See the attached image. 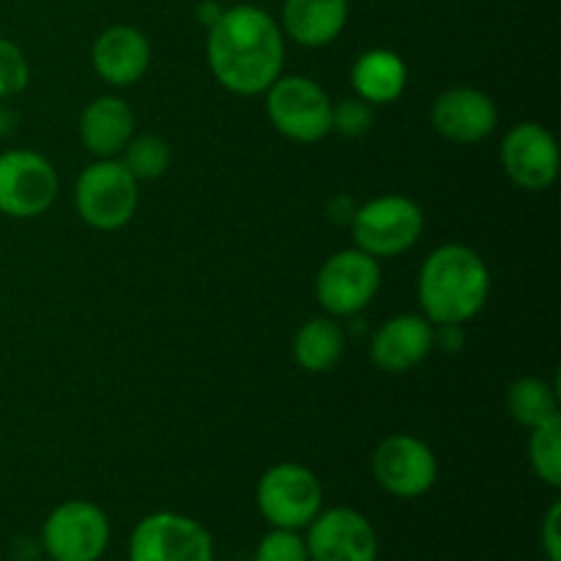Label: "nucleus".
Returning a JSON list of instances; mask_svg holds the SVG:
<instances>
[{
    "label": "nucleus",
    "instance_id": "nucleus-1",
    "mask_svg": "<svg viewBox=\"0 0 561 561\" xmlns=\"http://www.w3.org/2000/svg\"><path fill=\"white\" fill-rule=\"evenodd\" d=\"M206 55L208 69L225 91L239 96L266 93L283 75V27L261 5H233L208 27Z\"/></svg>",
    "mask_w": 561,
    "mask_h": 561
},
{
    "label": "nucleus",
    "instance_id": "nucleus-2",
    "mask_svg": "<svg viewBox=\"0 0 561 561\" xmlns=\"http://www.w3.org/2000/svg\"><path fill=\"white\" fill-rule=\"evenodd\" d=\"M422 316L433 323H466L485 307L491 294V272L480 252L466 244H444L431 252L420 268Z\"/></svg>",
    "mask_w": 561,
    "mask_h": 561
},
{
    "label": "nucleus",
    "instance_id": "nucleus-3",
    "mask_svg": "<svg viewBox=\"0 0 561 561\" xmlns=\"http://www.w3.org/2000/svg\"><path fill=\"white\" fill-rule=\"evenodd\" d=\"M425 214L411 197L383 195L359 206L351 217L354 244L373 257H398L420 241Z\"/></svg>",
    "mask_w": 561,
    "mask_h": 561
},
{
    "label": "nucleus",
    "instance_id": "nucleus-4",
    "mask_svg": "<svg viewBox=\"0 0 561 561\" xmlns=\"http://www.w3.org/2000/svg\"><path fill=\"white\" fill-rule=\"evenodd\" d=\"M255 502L272 529L305 531L323 510V488L316 471L288 460L263 471Z\"/></svg>",
    "mask_w": 561,
    "mask_h": 561
},
{
    "label": "nucleus",
    "instance_id": "nucleus-5",
    "mask_svg": "<svg viewBox=\"0 0 561 561\" xmlns=\"http://www.w3.org/2000/svg\"><path fill=\"white\" fill-rule=\"evenodd\" d=\"M274 129L294 142H318L332 131V99L310 77L279 75L266 91Z\"/></svg>",
    "mask_w": 561,
    "mask_h": 561
},
{
    "label": "nucleus",
    "instance_id": "nucleus-6",
    "mask_svg": "<svg viewBox=\"0 0 561 561\" xmlns=\"http://www.w3.org/2000/svg\"><path fill=\"white\" fill-rule=\"evenodd\" d=\"M110 537L107 513L85 499L58 504L42 526V548L49 561H99L107 553Z\"/></svg>",
    "mask_w": 561,
    "mask_h": 561
},
{
    "label": "nucleus",
    "instance_id": "nucleus-7",
    "mask_svg": "<svg viewBox=\"0 0 561 561\" xmlns=\"http://www.w3.org/2000/svg\"><path fill=\"white\" fill-rule=\"evenodd\" d=\"M77 214L96 230H118L137 211V181L118 159L88 164L75 186Z\"/></svg>",
    "mask_w": 561,
    "mask_h": 561
},
{
    "label": "nucleus",
    "instance_id": "nucleus-8",
    "mask_svg": "<svg viewBox=\"0 0 561 561\" xmlns=\"http://www.w3.org/2000/svg\"><path fill=\"white\" fill-rule=\"evenodd\" d=\"M129 561H214L211 531L190 515L159 510L131 529Z\"/></svg>",
    "mask_w": 561,
    "mask_h": 561
},
{
    "label": "nucleus",
    "instance_id": "nucleus-9",
    "mask_svg": "<svg viewBox=\"0 0 561 561\" xmlns=\"http://www.w3.org/2000/svg\"><path fill=\"white\" fill-rule=\"evenodd\" d=\"M381 288L378 257L367 255L359 247L340 250L321 266L316 279V296L329 316L348 318L365 310Z\"/></svg>",
    "mask_w": 561,
    "mask_h": 561
},
{
    "label": "nucleus",
    "instance_id": "nucleus-10",
    "mask_svg": "<svg viewBox=\"0 0 561 561\" xmlns=\"http://www.w3.org/2000/svg\"><path fill=\"white\" fill-rule=\"evenodd\" d=\"M58 197V173L42 153L14 148L0 153V214L11 219L42 217Z\"/></svg>",
    "mask_w": 561,
    "mask_h": 561
},
{
    "label": "nucleus",
    "instance_id": "nucleus-11",
    "mask_svg": "<svg viewBox=\"0 0 561 561\" xmlns=\"http://www.w3.org/2000/svg\"><path fill=\"white\" fill-rule=\"evenodd\" d=\"M373 477L394 499H420L438 480L436 453L411 433L387 436L373 453Z\"/></svg>",
    "mask_w": 561,
    "mask_h": 561
},
{
    "label": "nucleus",
    "instance_id": "nucleus-12",
    "mask_svg": "<svg viewBox=\"0 0 561 561\" xmlns=\"http://www.w3.org/2000/svg\"><path fill=\"white\" fill-rule=\"evenodd\" d=\"M305 542L310 561H378L376 526L354 507L321 510Z\"/></svg>",
    "mask_w": 561,
    "mask_h": 561
},
{
    "label": "nucleus",
    "instance_id": "nucleus-13",
    "mask_svg": "<svg viewBox=\"0 0 561 561\" xmlns=\"http://www.w3.org/2000/svg\"><path fill=\"white\" fill-rule=\"evenodd\" d=\"M502 164L515 186L540 192L557 181L559 148L551 131L535 121L513 126L502 140Z\"/></svg>",
    "mask_w": 561,
    "mask_h": 561
},
{
    "label": "nucleus",
    "instance_id": "nucleus-14",
    "mask_svg": "<svg viewBox=\"0 0 561 561\" xmlns=\"http://www.w3.org/2000/svg\"><path fill=\"white\" fill-rule=\"evenodd\" d=\"M431 121L438 135L453 142H480L493 135L499 124L496 102L477 88H449L433 102Z\"/></svg>",
    "mask_w": 561,
    "mask_h": 561
},
{
    "label": "nucleus",
    "instance_id": "nucleus-15",
    "mask_svg": "<svg viewBox=\"0 0 561 561\" xmlns=\"http://www.w3.org/2000/svg\"><path fill=\"white\" fill-rule=\"evenodd\" d=\"M433 351V323L425 316L389 318L378 327L370 343V359L383 373H409L431 356Z\"/></svg>",
    "mask_w": 561,
    "mask_h": 561
},
{
    "label": "nucleus",
    "instance_id": "nucleus-16",
    "mask_svg": "<svg viewBox=\"0 0 561 561\" xmlns=\"http://www.w3.org/2000/svg\"><path fill=\"white\" fill-rule=\"evenodd\" d=\"M91 64L104 82L115 88L135 85L151 66V44L146 33L131 25H113L96 36Z\"/></svg>",
    "mask_w": 561,
    "mask_h": 561
},
{
    "label": "nucleus",
    "instance_id": "nucleus-17",
    "mask_svg": "<svg viewBox=\"0 0 561 561\" xmlns=\"http://www.w3.org/2000/svg\"><path fill=\"white\" fill-rule=\"evenodd\" d=\"M135 135V113L118 96H99L82 110L80 140L99 159H113Z\"/></svg>",
    "mask_w": 561,
    "mask_h": 561
},
{
    "label": "nucleus",
    "instance_id": "nucleus-18",
    "mask_svg": "<svg viewBox=\"0 0 561 561\" xmlns=\"http://www.w3.org/2000/svg\"><path fill=\"white\" fill-rule=\"evenodd\" d=\"M348 22V0H285L283 31L301 47H327Z\"/></svg>",
    "mask_w": 561,
    "mask_h": 561
},
{
    "label": "nucleus",
    "instance_id": "nucleus-19",
    "mask_svg": "<svg viewBox=\"0 0 561 561\" xmlns=\"http://www.w3.org/2000/svg\"><path fill=\"white\" fill-rule=\"evenodd\" d=\"M405 82H409V69L392 49H367L354 60V69H351V85L356 96L365 99L373 107L392 104L394 99L403 96Z\"/></svg>",
    "mask_w": 561,
    "mask_h": 561
},
{
    "label": "nucleus",
    "instance_id": "nucleus-20",
    "mask_svg": "<svg viewBox=\"0 0 561 561\" xmlns=\"http://www.w3.org/2000/svg\"><path fill=\"white\" fill-rule=\"evenodd\" d=\"M343 351L345 332L332 318H312L294 337V359L307 373H329Z\"/></svg>",
    "mask_w": 561,
    "mask_h": 561
},
{
    "label": "nucleus",
    "instance_id": "nucleus-21",
    "mask_svg": "<svg viewBox=\"0 0 561 561\" xmlns=\"http://www.w3.org/2000/svg\"><path fill=\"white\" fill-rule=\"evenodd\" d=\"M507 411L515 422L531 431V427L559 420V394L542 378H518L507 389Z\"/></svg>",
    "mask_w": 561,
    "mask_h": 561
},
{
    "label": "nucleus",
    "instance_id": "nucleus-22",
    "mask_svg": "<svg viewBox=\"0 0 561 561\" xmlns=\"http://www.w3.org/2000/svg\"><path fill=\"white\" fill-rule=\"evenodd\" d=\"M529 463L537 480L548 488H561V420L531 427Z\"/></svg>",
    "mask_w": 561,
    "mask_h": 561
},
{
    "label": "nucleus",
    "instance_id": "nucleus-23",
    "mask_svg": "<svg viewBox=\"0 0 561 561\" xmlns=\"http://www.w3.org/2000/svg\"><path fill=\"white\" fill-rule=\"evenodd\" d=\"M126 170L135 175V181H153L170 168V146L159 135H140L131 137L124 148V159H121Z\"/></svg>",
    "mask_w": 561,
    "mask_h": 561
},
{
    "label": "nucleus",
    "instance_id": "nucleus-24",
    "mask_svg": "<svg viewBox=\"0 0 561 561\" xmlns=\"http://www.w3.org/2000/svg\"><path fill=\"white\" fill-rule=\"evenodd\" d=\"M255 561H310L305 535L294 529H272L257 542Z\"/></svg>",
    "mask_w": 561,
    "mask_h": 561
},
{
    "label": "nucleus",
    "instance_id": "nucleus-25",
    "mask_svg": "<svg viewBox=\"0 0 561 561\" xmlns=\"http://www.w3.org/2000/svg\"><path fill=\"white\" fill-rule=\"evenodd\" d=\"M27 80H31V66L22 49L9 38H0V99L25 91Z\"/></svg>",
    "mask_w": 561,
    "mask_h": 561
},
{
    "label": "nucleus",
    "instance_id": "nucleus-26",
    "mask_svg": "<svg viewBox=\"0 0 561 561\" xmlns=\"http://www.w3.org/2000/svg\"><path fill=\"white\" fill-rule=\"evenodd\" d=\"M373 126V104L365 99L354 96L345 102L332 104V131H340L345 137L367 135Z\"/></svg>",
    "mask_w": 561,
    "mask_h": 561
},
{
    "label": "nucleus",
    "instance_id": "nucleus-27",
    "mask_svg": "<svg viewBox=\"0 0 561 561\" xmlns=\"http://www.w3.org/2000/svg\"><path fill=\"white\" fill-rule=\"evenodd\" d=\"M540 548L548 561H561V502H553L542 518Z\"/></svg>",
    "mask_w": 561,
    "mask_h": 561
},
{
    "label": "nucleus",
    "instance_id": "nucleus-28",
    "mask_svg": "<svg viewBox=\"0 0 561 561\" xmlns=\"http://www.w3.org/2000/svg\"><path fill=\"white\" fill-rule=\"evenodd\" d=\"M222 11L225 9L217 3V0H203V3L197 5V20H201L206 27H211L214 22H217L219 16H222Z\"/></svg>",
    "mask_w": 561,
    "mask_h": 561
}]
</instances>
